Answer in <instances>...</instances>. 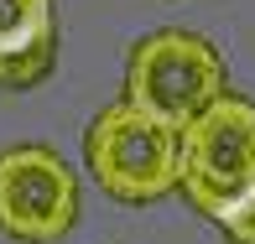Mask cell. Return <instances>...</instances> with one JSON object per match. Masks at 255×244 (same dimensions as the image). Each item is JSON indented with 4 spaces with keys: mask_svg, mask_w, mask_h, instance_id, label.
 I'll return each instance as SVG.
<instances>
[{
    "mask_svg": "<svg viewBox=\"0 0 255 244\" xmlns=\"http://www.w3.org/2000/svg\"><path fill=\"white\" fill-rule=\"evenodd\" d=\"M78 171L52 146L0 151V234L16 244H57L78 224Z\"/></svg>",
    "mask_w": 255,
    "mask_h": 244,
    "instance_id": "4",
    "label": "cell"
},
{
    "mask_svg": "<svg viewBox=\"0 0 255 244\" xmlns=\"http://www.w3.org/2000/svg\"><path fill=\"white\" fill-rule=\"evenodd\" d=\"M229 88L224 52L188 26H156L130 47L125 63V99L135 109L156 114L167 125H188L208 99H219Z\"/></svg>",
    "mask_w": 255,
    "mask_h": 244,
    "instance_id": "3",
    "label": "cell"
},
{
    "mask_svg": "<svg viewBox=\"0 0 255 244\" xmlns=\"http://www.w3.org/2000/svg\"><path fill=\"white\" fill-rule=\"evenodd\" d=\"M84 161L115 203H161L167 192H177V125L120 99L89 120Z\"/></svg>",
    "mask_w": 255,
    "mask_h": 244,
    "instance_id": "1",
    "label": "cell"
},
{
    "mask_svg": "<svg viewBox=\"0 0 255 244\" xmlns=\"http://www.w3.org/2000/svg\"><path fill=\"white\" fill-rule=\"evenodd\" d=\"M57 68V5L52 0H0V88L26 94Z\"/></svg>",
    "mask_w": 255,
    "mask_h": 244,
    "instance_id": "5",
    "label": "cell"
},
{
    "mask_svg": "<svg viewBox=\"0 0 255 244\" xmlns=\"http://www.w3.org/2000/svg\"><path fill=\"white\" fill-rule=\"evenodd\" d=\"M255 187V99L224 88L177 130V192L214 218Z\"/></svg>",
    "mask_w": 255,
    "mask_h": 244,
    "instance_id": "2",
    "label": "cell"
},
{
    "mask_svg": "<svg viewBox=\"0 0 255 244\" xmlns=\"http://www.w3.org/2000/svg\"><path fill=\"white\" fill-rule=\"evenodd\" d=\"M208 224H214L229 244H255V187L240 192L235 203H224L214 218H208Z\"/></svg>",
    "mask_w": 255,
    "mask_h": 244,
    "instance_id": "6",
    "label": "cell"
}]
</instances>
